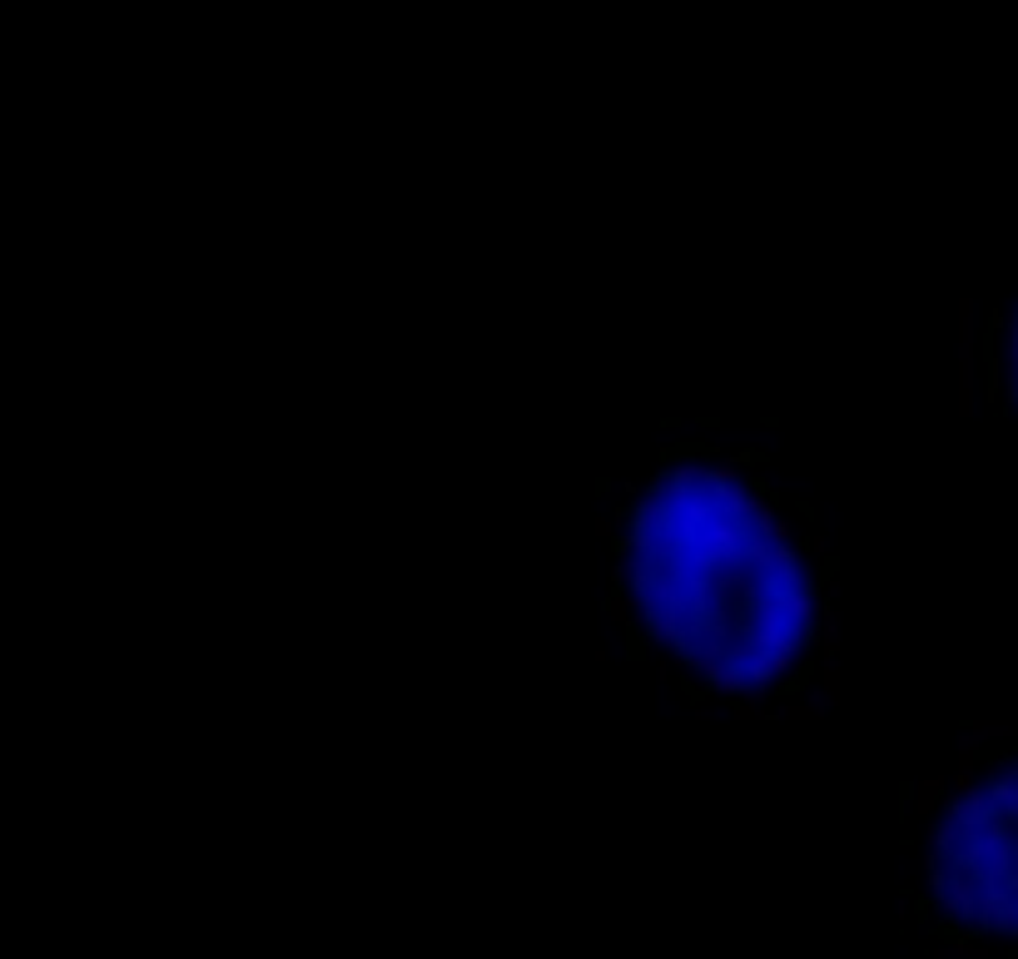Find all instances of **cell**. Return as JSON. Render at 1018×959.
I'll list each match as a JSON object with an SVG mask.
<instances>
[{
  "label": "cell",
  "instance_id": "3",
  "mask_svg": "<svg viewBox=\"0 0 1018 959\" xmlns=\"http://www.w3.org/2000/svg\"><path fill=\"white\" fill-rule=\"evenodd\" d=\"M745 562H751L755 571H765V577H771V571H775V542H765V538H755V532H751V542H745Z\"/></svg>",
  "mask_w": 1018,
  "mask_h": 959
},
{
  "label": "cell",
  "instance_id": "2",
  "mask_svg": "<svg viewBox=\"0 0 1018 959\" xmlns=\"http://www.w3.org/2000/svg\"><path fill=\"white\" fill-rule=\"evenodd\" d=\"M701 681H706V691H710L716 701H736V696L745 701V696H751V681H745V671L730 667V661H726V667H710Z\"/></svg>",
  "mask_w": 1018,
  "mask_h": 959
},
{
  "label": "cell",
  "instance_id": "1",
  "mask_svg": "<svg viewBox=\"0 0 1018 959\" xmlns=\"http://www.w3.org/2000/svg\"><path fill=\"white\" fill-rule=\"evenodd\" d=\"M780 606H785V616H790V626L800 636H810L814 632V622H825V602L810 592V587H795V592H780Z\"/></svg>",
  "mask_w": 1018,
  "mask_h": 959
}]
</instances>
